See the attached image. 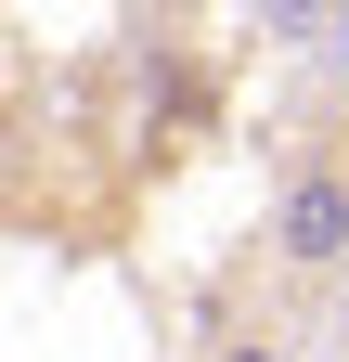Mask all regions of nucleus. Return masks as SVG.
I'll return each instance as SVG.
<instances>
[{"label": "nucleus", "mask_w": 349, "mask_h": 362, "mask_svg": "<svg viewBox=\"0 0 349 362\" xmlns=\"http://www.w3.org/2000/svg\"><path fill=\"white\" fill-rule=\"evenodd\" d=\"M272 285L285 298H336L349 285V156L297 143L272 168Z\"/></svg>", "instance_id": "obj_1"}, {"label": "nucleus", "mask_w": 349, "mask_h": 362, "mask_svg": "<svg viewBox=\"0 0 349 362\" xmlns=\"http://www.w3.org/2000/svg\"><path fill=\"white\" fill-rule=\"evenodd\" d=\"M207 362H285V337H272V324H233V337L207 349Z\"/></svg>", "instance_id": "obj_2"}, {"label": "nucleus", "mask_w": 349, "mask_h": 362, "mask_svg": "<svg viewBox=\"0 0 349 362\" xmlns=\"http://www.w3.org/2000/svg\"><path fill=\"white\" fill-rule=\"evenodd\" d=\"M272 26H297V39H311V26H324V0H272Z\"/></svg>", "instance_id": "obj_3"}]
</instances>
